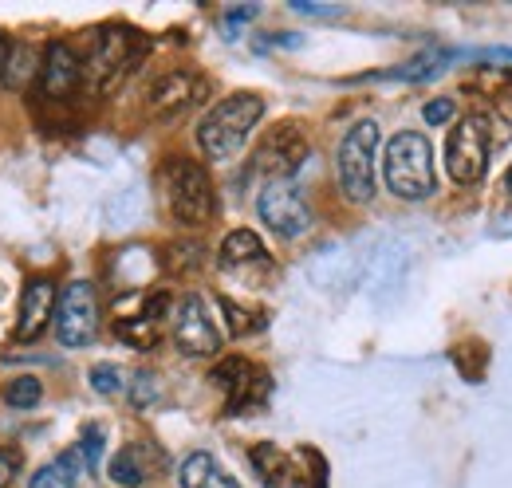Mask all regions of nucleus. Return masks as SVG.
Masks as SVG:
<instances>
[{
  "instance_id": "obj_1",
  "label": "nucleus",
  "mask_w": 512,
  "mask_h": 488,
  "mask_svg": "<svg viewBox=\"0 0 512 488\" xmlns=\"http://www.w3.org/2000/svg\"><path fill=\"white\" fill-rule=\"evenodd\" d=\"M264 115V99L253 91H241V95H229L221 99L205 119L197 126V146L205 150V158L213 162H229L233 154H241L245 138L253 134V126Z\"/></svg>"
},
{
  "instance_id": "obj_2",
  "label": "nucleus",
  "mask_w": 512,
  "mask_h": 488,
  "mask_svg": "<svg viewBox=\"0 0 512 488\" xmlns=\"http://www.w3.org/2000/svg\"><path fill=\"white\" fill-rule=\"evenodd\" d=\"M383 178L386 189L402 201H422L438 189V174H434V146L414 134V130H402L386 142L383 154Z\"/></svg>"
},
{
  "instance_id": "obj_3",
  "label": "nucleus",
  "mask_w": 512,
  "mask_h": 488,
  "mask_svg": "<svg viewBox=\"0 0 512 488\" xmlns=\"http://www.w3.org/2000/svg\"><path fill=\"white\" fill-rule=\"evenodd\" d=\"M142 48H146V40H142L134 28H123V24L99 28L95 40H91V52H87V60H83V83H87V91H91V95L115 91V87L127 79L130 67L138 63Z\"/></svg>"
},
{
  "instance_id": "obj_4",
  "label": "nucleus",
  "mask_w": 512,
  "mask_h": 488,
  "mask_svg": "<svg viewBox=\"0 0 512 488\" xmlns=\"http://www.w3.org/2000/svg\"><path fill=\"white\" fill-rule=\"evenodd\" d=\"M162 182H166L170 213H174L186 229H201V225L213 221V213H217V193H213V182H209L205 166H197L193 158H170L166 170H162Z\"/></svg>"
},
{
  "instance_id": "obj_5",
  "label": "nucleus",
  "mask_w": 512,
  "mask_h": 488,
  "mask_svg": "<svg viewBox=\"0 0 512 488\" xmlns=\"http://www.w3.org/2000/svg\"><path fill=\"white\" fill-rule=\"evenodd\" d=\"M375 150H379V122L363 119L343 134L335 170H339V185H343L347 201L363 205L375 197Z\"/></svg>"
},
{
  "instance_id": "obj_6",
  "label": "nucleus",
  "mask_w": 512,
  "mask_h": 488,
  "mask_svg": "<svg viewBox=\"0 0 512 488\" xmlns=\"http://www.w3.org/2000/svg\"><path fill=\"white\" fill-rule=\"evenodd\" d=\"M489 146H493V119L489 115H465L446 138V170L457 185H477L489 170Z\"/></svg>"
},
{
  "instance_id": "obj_7",
  "label": "nucleus",
  "mask_w": 512,
  "mask_h": 488,
  "mask_svg": "<svg viewBox=\"0 0 512 488\" xmlns=\"http://www.w3.org/2000/svg\"><path fill=\"white\" fill-rule=\"evenodd\" d=\"M256 213L284 241H296V237H304L312 229V209H308V201H304V193H300L296 182L264 185L260 197H256Z\"/></svg>"
},
{
  "instance_id": "obj_8",
  "label": "nucleus",
  "mask_w": 512,
  "mask_h": 488,
  "mask_svg": "<svg viewBox=\"0 0 512 488\" xmlns=\"http://www.w3.org/2000/svg\"><path fill=\"white\" fill-rule=\"evenodd\" d=\"M56 335L71 351L87 347L99 335V300L87 280H71L56 296Z\"/></svg>"
},
{
  "instance_id": "obj_9",
  "label": "nucleus",
  "mask_w": 512,
  "mask_h": 488,
  "mask_svg": "<svg viewBox=\"0 0 512 488\" xmlns=\"http://www.w3.org/2000/svg\"><path fill=\"white\" fill-rule=\"evenodd\" d=\"M304 158H308V138H304V130H300L296 122H284V126H276V130L260 142V150H256V170H260L268 182H292V174L304 166Z\"/></svg>"
},
{
  "instance_id": "obj_10",
  "label": "nucleus",
  "mask_w": 512,
  "mask_h": 488,
  "mask_svg": "<svg viewBox=\"0 0 512 488\" xmlns=\"http://www.w3.org/2000/svg\"><path fill=\"white\" fill-rule=\"evenodd\" d=\"M213 382L225 390L229 398V414H245V410H256L268 402V374L253 366L249 359H225V363L213 366Z\"/></svg>"
},
{
  "instance_id": "obj_11",
  "label": "nucleus",
  "mask_w": 512,
  "mask_h": 488,
  "mask_svg": "<svg viewBox=\"0 0 512 488\" xmlns=\"http://www.w3.org/2000/svg\"><path fill=\"white\" fill-rule=\"evenodd\" d=\"M174 343H178V351H186L193 359H205V355H217V351H221V331L213 327V319H209L201 296H186V300L178 304V315H174Z\"/></svg>"
},
{
  "instance_id": "obj_12",
  "label": "nucleus",
  "mask_w": 512,
  "mask_h": 488,
  "mask_svg": "<svg viewBox=\"0 0 512 488\" xmlns=\"http://www.w3.org/2000/svg\"><path fill=\"white\" fill-rule=\"evenodd\" d=\"M36 79L48 99H67V95H75V87H83V60L75 56L71 44L56 40V44H48V56L40 63Z\"/></svg>"
},
{
  "instance_id": "obj_13",
  "label": "nucleus",
  "mask_w": 512,
  "mask_h": 488,
  "mask_svg": "<svg viewBox=\"0 0 512 488\" xmlns=\"http://www.w3.org/2000/svg\"><path fill=\"white\" fill-rule=\"evenodd\" d=\"M201 99H205V79L190 75V71H170V75H162L150 87V111L158 119L182 115V111H190L193 103H201Z\"/></svg>"
},
{
  "instance_id": "obj_14",
  "label": "nucleus",
  "mask_w": 512,
  "mask_h": 488,
  "mask_svg": "<svg viewBox=\"0 0 512 488\" xmlns=\"http://www.w3.org/2000/svg\"><path fill=\"white\" fill-rule=\"evenodd\" d=\"M56 319V284L52 280H28L24 300H20V319H16V343H32L44 335V327Z\"/></svg>"
},
{
  "instance_id": "obj_15",
  "label": "nucleus",
  "mask_w": 512,
  "mask_h": 488,
  "mask_svg": "<svg viewBox=\"0 0 512 488\" xmlns=\"http://www.w3.org/2000/svg\"><path fill=\"white\" fill-rule=\"evenodd\" d=\"M249 461H253L256 477H260V485H264V488H296V481H300L296 461H292L284 449H276L272 441H260V445H253Z\"/></svg>"
},
{
  "instance_id": "obj_16",
  "label": "nucleus",
  "mask_w": 512,
  "mask_h": 488,
  "mask_svg": "<svg viewBox=\"0 0 512 488\" xmlns=\"http://www.w3.org/2000/svg\"><path fill=\"white\" fill-rule=\"evenodd\" d=\"M221 268L225 272H241V268H268V252L256 237L253 229H233L225 241H221Z\"/></svg>"
},
{
  "instance_id": "obj_17",
  "label": "nucleus",
  "mask_w": 512,
  "mask_h": 488,
  "mask_svg": "<svg viewBox=\"0 0 512 488\" xmlns=\"http://www.w3.org/2000/svg\"><path fill=\"white\" fill-rule=\"evenodd\" d=\"M182 488H241L209 453H190L182 461V473H178Z\"/></svg>"
},
{
  "instance_id": "obj_18",
  "label": "nucleus",
  "mask_w": 512,
  "mask_h": 488,
  "mask_svg": "<svg viewBox=\"0 0 512 488\" xmlns=\"http://www.w3.org/2000/svg\"><path fill=\"white\" fill-rule=\"evenodd\" d=\"M150 477V461H146V445H127L115 453L111 461V481L123 488H138Z\"/></svg>"
},
{
  "instance_id": "obj_19",
  "label": "nucleus",
  "mask_w": 512,
  "mask_h": 488,
  "mask_svg": "<svg viewBox=\"0 0 512 488\" xmlns=\"http://www.w3.org/2000/svg\"><path fill=\"white\" fill-rule=\"evenodd\" d=\"M79 465H83V457H79L75 449H71V453H60L56 461H48V465L28 481V488H75Z\"/></svg>"
},
{
  "instance_id": "obj_20",
  "label": "nucleus",
  "mask_w": 512,
  "mask_h": 488,
  "mask_svg": "<svg viewBox=\"0 0 512 488\" xmlns=\"http://www.w3.org/2000/svg\"><path fill=\"white\" fill-rule=\"evenodd\" d=\"M446 60H453V52H422V56L406 60L402 67L386 71V79H402V83H426V79L442 75V67H446Z\"/></svg>"
},
{
  "instance_id": "obj_21",
  "label": "nucleus",
  "mask_w": 512,
  "mask_h": 488,
  "mask_svg": "<svg viewBox=\"0 0 512 488\" xmlns=\"http://www.w3.org/2000/svg\"><path fill=\"white\" fill-rule=\"evenodd\" d=\"M115 335L134 347V351H154L158 347V323L154 319H146V315H123L119 323H115Z\"/></svg>"
},
{
  "instance_id": "obj_22",
  "label": "nucleus",
  "mask_w": 512,
  "mask_h": 488,
  "mask_svg": "<svg viewBox=\"0 0 512 488\" xmlns=\"http://www.w3.org/2000/svg\"><path fill=\"white\" fill-rule=\"evenodd\" d=\"M221 311H225V323H229V331L241 339V335H256L268 319H264V311H249V307L233 304L229 296H221Z\"/></svg>"
},
{
  "instance_id": "obj_23",
  "label": "nucleus",
  "mask_w": 512,
  "mask_h": 488,
  "mask_svg": "<svg viewBox=\"0 0 512 488\" xmlns=\"http://www.w3.org/2000/svg\"><path fill=\"white\" fill-rule=\"evenodd\" d=\"M40 398H44V386H40V378H32V374H20V378H12V382L4 386V402H8L12 410H32Z\"/></svg>"
},
{
  "instance_id": "obj_24",
  "label": "nucleus",
  "mask_w": 512,
  "mask_h": 488,
  "mask_svg": "<svg viewBox=\"0 0 512 488\" xmlns=\"http://www.w3.org/2000/svg\"><path fill=\"white\" fill-rule=\"evenodd\" d=\"M103 426H87L79 433V457L87 469H99V457H103Z\"/></svg>"
},
{
  "instance_id": "obj_25",
  "label": "nucleus",
  "mask_w": 512,
  "mask_h": 488,
  "mask_svg": "<svg viewBox=\"0 0 512 488\" xmlns=\"http://www.w3.org/2000/svg\"><path fill=\"white\" fill-rule=\"evenodd\" d=\"M201 244L193 241H182L170 248V272H193V268H201Z\"/></svg>"
},
{
  "instance_id": "obj_26",
  "label": "nucleus",
  "mask_w": 512,
  "mask_h": 488,
  "mask_svg": "<svg viewBox=\"0 0 512 488\" xmlns=\"http://www.w3.org/2000/svg\"><path fill=\"white\" fill-rule=\"evenodd\" d=\"M91 386H95L99 394H119V390H123V370L111 363H99L91 370Z\"/></svg>"
},
{
  "instance_id": "obj_27",
  "label": "nucleus",
  "mask_w": 512,
  "mask_h": 488,
  "mask_svg": "<svg viewBox=\"0 0 512 488\" xmlns=\"http://www.w3.org/2000/svg\"><path fill=\"white\" fill-rule=\"evenodd\" d=\"M453 115H457L453 99H434V103H426V107H422V119L430 122V126H442V122H449Z\"/></svg>"
},
{
  "instance_id": "obj_28",
  "label": "nucleus",
  "mask_w": 512,
  "mask_h": 488,
  "mask_svg": "<svg viewBox=\"0 0 512 488\" xmlns=\"http://www.w3.org/2000/svg\"><path fill=\"white\" fill-rule=\"evenodd\" d=\"M20 473V453L16 449H0V488H8Z\"/></svg>"
},
{
  "instance_id": "obj_29",
  "label": "nucleus",
  "mask_w": 512,
  "mask_h": 488,
  "mask_svg": "<svg viewBox=\"0 0 512 488\" xmlns=\"http://www.w3.org/2000/svg\"><path fill=\"white\" fill-rule=\"evenodd\" d=\"M477 60H493V67H512V48H485V52H469Z\"/></svg>"
},
{
  "instance_id": "obj_30",
  "label": "nucleus",
  "mask_w": 512,
  "mask_h": 488,
  "mask_svg": "<svg viewBox=\"0 0 512 488\" xmlns=\"http://www.w3.org/2000/svg\"><path fill=\"white\" fill-rule=\"evenodd\" d=\"M256 12H260V8H253V4H249V8H233L225 20H229V24H241V20H253Z\"/></svg>"
},
{
  "instance_id": "obj_31",
  "label": "nucleus",
  "mask_w": 512,
  "mask_h": 488,
  "mask_svg": "<svg viewBox=\"0 0 512 488\" xmlns=\"http://www.w3.org/2000/svg\"><path fill=\"white\" fill-rule=\"evenodd\" d=\"M8 52H12V48H8V40L0 36V71H4V63H8Z\"/></svg>"
},
{
  "instance_id": "obj_32",
  "label": "nucleus",
  "mask_w": 512,
  "mask_h": 488,
  "mask_svg": "<svg viewBox=\"0 0 512 488\" xmlns=\"http://www.w3.org/2000/svg\"><path fill=\"white\" fill-rule=\"evenodd\" d=\"M505 189L512 193V166H509V174H505Z\"/></svg>"
}]
</instances>
